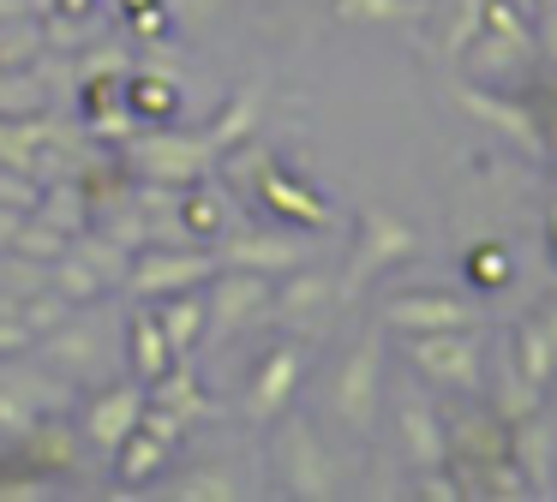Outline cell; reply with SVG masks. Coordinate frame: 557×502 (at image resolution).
I'll use <instances>...</instances> for the list:
<instances>
[{"mask_svg":"<svg viewBox=\"0 0 557 502\" xmlns=\"http://www.w3.org/2000/svg\"><path fill=\"white\" fill-rule=\"evenodd\" d=\"M372 406H377V353L360 347V353L348 359V371H342V382H336V413L348 418L354 430H372Z\"/></svg>","mask_w":557,"mask_h":502,"instance_id":"obj_4","label":"cell"},{"mask_svg":"<svg viewBox=\"0 0 557 502\" xmlns=\"http://www.w3.org/2000/svg\"><path fill=\"white\" fill-rule=\"evenodd\" d=\"M545 7H557V0H545Z\"/></svg>","mask_w":557,"mask_h":502,"instance_id":"obj_28","label":"cell"},{"mask_svg":"<svg viewBox=\"0 0 557 502\" xmlns=\"http://www.w3.org/2000/svg\"><path fill=\"white\" fill-rule=\"evenodd\" d=\"M264 299H270V281H264V275H228V281H216V287H210V341L234 335V323L252 317Z\"/></svg>","mask_w":557,"mask_h":502,"instance_id":"obj_2","label":"cell"},{"mask_svg":"<svg viewBox=\"0 0 557 502\" xmlns=\"http://www.w3.org/2000/svg\"><path fill=\"white\" fill-rule=\"evenodd\" d=\"M413 0H336V18H408Z\"/></svg>","mask_w":557,"mask_h":502,"instance_id":"obj_20","label":"cell"},{"mask_svg":"<svg viewBox=\"0 0 557 502\" xmlns=\"http://www.w3.org/2000/svg\"><path fill=\"white\" fill-rule=\"evenodd\" d=\"M186 382L193 377H169V371H162L157 389H150V406H169L174 418H193L198 413V389H186Z\"/></svg>","mask_w":557,"mask_h":502,"instance_id":"obj_17","label":"cell"},{"mask_svg":"<svg viewBox=\"0 0 557 502\" xmlns=\"http://www.w3.org/2000/svg\"><path fill=\"white\" fill-rule=\"evenodd\" d=\"M216 275V263L210 258H145V263H133V287L138 293H181V287H193V281H210Z\"/></svg>","mask_w":557,"mask_h":502,"instance_id":"obj_7","label":"cell"},{"mask_svg":"<svg viewBox=\"0 0 557 502\" xmlns=\"http://www.w3.org/2000/svg\"><path fill=\"white\" fill-rule=\"evenodd\" d=\"M401 425H408V449L420 466L444 461V437H437V418H425V406H401Z\"/></svg>","mask_w":557,"mask_h":502,"instance_id":"obj_15","label":"cell"},{"mask_svg":"<svg viewBox=\"0 0 557 502\" xmlns=\"http://www.w3.org/2000/svg\"><path fill=\"white\" fill-rule=\"evenodd\" d=\"M413 251V234L396 222V215H366V251H360V269H377V263H396Z\"/></svg>","mask_w":557,"mask_h":502,"instance_id":"obj_8","label":"cell"},{"mask_svg":"<svg viewBox=\"0 0 557 502\" xmlns=\"http://www.w3.org/2000/svg\"><path fill=\"white\" fill-rule=\"evenodd\" d=\"M234 263H252V269H294V263H300V246L252 234V239H240V246H234Z\"/></svg>","mask_w":557,"mask_h":502,"instance_id":"obj_13","label":"cell"},{"mask_svg":"<svg viewBox=\"0 0 557 502\" xmlns=\"http://www.w3.org/2000/svg\"><path fill=\"white\" fill-rule=\"evenodd\" d=\"M384 323L401 335H437V329H468L473 311L456 305V299H396L384 311Z\"/></svg>","mask_w":557,"mask_h":502,"instance_id":"obj_6","label":"cell"},{"mask_svg":"<svg viewBox=\"0 0 557 502\" xmlns=\"http://www.w3.org/2000/svg\"><path fill=\"white\" fill-rule=\"evenodd\" d=\"M509 449L521 454V466H528L533 485H545V473H552V430H545V425H521L516 437H509Z\"/></svg>","mask_w":557,"mask_h":502,"instance_id":"obj_14","label":"cell"},{"mask_svg":"<svg viewBox=\"0 0 557 502\" xmlns=\"http://www.w3.org/2000/svg\"><path fill=\"white\" fill-rule=\"evenodd\" d=\"M157 323H162V335H169L174 353H186V347L198 341V329H205V299H193V293L169 299V311H162Z\"/></svg>","mask_w":557,"mask_h":502,"instance_id":"obj_11","label":"cell"},{"mask_svg":"<svg viewBox=\"0 0 557 502\" xmlns=\"http://www.w3.org/2000/svg\"><path fill=\"white\" fill-rule=\"evenodd\" d=\"M186 227H193V234H216L222 227V203L216 198H205V191H198V198H186Z\"/></svg>","mask_w":557,"mask_h":502,"instance_id":"obj_21","label":"cell"},{"mask_svg":"<svg viewBox=\"0 0 557 502\" xmlns=\"http://www.w3.org/2000/svg\"><path fill=\"white\" fill-rule=\"evenodd\" d=\"M13 234H18V215H0V246H13Z\"/></svg>","mask_w":557,"mask_h":502,"instance_id":"obj_25","label":"cell"},{"mask_svg":"<svg viewBox=\"0 0 557 502\" xmlns=\"http://www.w3.org/2000/svg\"><path fill=\"white\" fill-rule=\"evenodd\" d=\"M516 359H521V377H528L533 389H540V382L557 371V347H552V335H545V323H528V329H521Z\"/></svg>","mask_w":557,"mask_h":502,"instance_id":"obj_12","label":"cell"},{"mask_svg":"<svg viewBox=\"0 0 557 502\" xmlns=\"http://www.w3.org/2000/svg\"><path fill=\"white\" fill-rule=\"evenodd\" d=\"M540 30H545V48H552V60H557V7H545V24H540Z\"/></svg>","mask_w":557,"mask_h":502,"instance_id":"obj_24","label":"cell"},{"mask_svg":"<svg viewBox=\"0 0 557 502\" xmlns=\"http://www.w3.org/2000/svg\"><path fill=\"white\" fill-rule=\"evenodd\" d=\"M468 269H473V281H504V275H509V258H504V251H480Z\"/></svg>","mask_w":557,"mask_h":502,"instance_id":"obj_23","label":"cell"},{"mask_svg":"<svg viewBox=\"0 0 557 502\" xmlns=\"http://www.w3.org/2000/svg\"><path fill=\"white\" fill-rule=\"evenodd\" d=\"M294 377H300V353H294V347H276V353L258 365L252 389H246V413H252V418H276L282 401L294 394Z\"/></svg>","mask_w":557,"mask_h":502,"instance_id":"obj_5","label":"cell"},{"mask_svg":"<svg viewBox=\"0 0 557 502\" xmlns=\"http://www.w3.org/2000/svg\"><path fill=\"white\" fill-rule=\"evenodd\" d=\"M545 335H552V347H557V305L545 311Z\"/></svg>","mask_w":557,"mask_h":502,"instance_id":"obj_26","label":"cell"},{"mask_svg":"<svg viewBox=\"0 0 557 502\" xmlns=\"http://www.w3.org/2000/svg\"><path fill=\"white\" fill-rule=\"evenodd\" d=\"M264 191H270V203H276V210H294L300 222H324V203L300 198V186H294L288 174H264Z\"/></svg>","mask_w":557,"mask_h":502,"instance_id":"obj_16","label":"cell"},{"mask_svg":"<svg viewBox=\"0 0 557 502\" xmlns=\"http://www.w3.org/2000/svg\"><path fill=\"white\" fill-rule=\"evenodd\" d=\"M413 365L432 371V382H449V389H480V341L461 329L413 335Z\"/></svg>","mask_w":557,"mask_h":502,"instance_id":"obj_1","label":"cell"},{"mask_svg":"<svg viewBox=\"0 0 557 502\" xmlns=\"http://www.w3.org/2000/svg\"><path fill=\"white\" fill-rule=\"evenodd\" d=\"M318 299H330V281L306 275V281H294L288 293H282V311H306V305H318Z\"/></svg>","mask_w":557,"mask_h":502,"instance_id":"obj_22","label":"cell"},{"mask_svg":"<svg viewBox=\"0 0 557 502\" xmlns=\"http://www.w3.org/2000/svg\"><path fill=\"white\" fill-rule=\"evenodd\" d=\"M282 442H288V449L300 454V466H294V473H300V490H312V497L336 490V485H330V478H336V466H330L324 454H318L312 430H306V425H288V437H282ZM294 473H288V478H294Z\"/></svg>","mask_w":557,"mask_h":502,"instance_id":"obj_9","label":"cell"},{"mask_svg":"<svg viewBox=\"0 0 557 502\" xmlns=\"http://www.w3.org/2000/svg\"><path fill=\"white\" fill-rule=\"evenodd\" d=\"M169 353H174V347H169V335H162V323L157 317H138L133 323V365L145 371V382H157L162 371H169Z\"/></svg>","mask_w":557,"mask_h":502,"instance_id":"obj_10","label":"cell"},{"mask_svg":"<svg viewBox=\"0 0 557 502\" xmlns=\"http://www.w3.org/2000/svg\"><path fill=\"white\" fill-rule=\"evenodd\" d=\"M138 418H145V389H138V382H121V389L97 394V406H90V437H97L102 449H121L138 430Z\"/></svg>","mask_w":557,"mask_h":502,"instance_id":"obj_3","label":"cell"},{"mask_svg":"<svg viewBox=\"0 0 557 502\" xmlns=\"http://www.w3.org/2000/svg\"><path fill=\"white\" fill-rule=\"evenodd\" d=\"M480 24H485V0H461V7H456V24H449V36H444V48H449V54H461V48L480 36Z\"/></svg>","mask_w":557,"mask_h":502,"instance_id":"obj_18","label":"cell"},{"mask_svg":"<svg viewBox=\"0 0 557 502\" xmlns=\"http://www.w3.org/2000/svg\"><path fill=\"white\" fill-rule=\"evenodd\" d=\"M516 7H521V12H533V0H516Z\"/></svg>","mask_w":557,"mask_h":502,"instance_id":"obj_27","label":"cell"},{"mask_svg":"<svg viewBox=\"0 0 557 502\" xmlns=\"http://www.w3.org/2000/svg\"><path fill=\"white\" fill-rule=\"evenodd\" d=\"M126 96H133L138 114H174V90L162 78H133V84H126Z\"/></svg>","mask_w":557,"mask_h":502,"instance_id":"obj_19","label":"cell"}]
</instances>
